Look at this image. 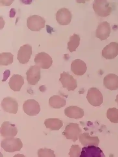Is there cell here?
Masks as SVG:
<instances>
[{"instance_id": "cell-29", "label": "cell", "mask_w": 118, "mask_h": 157, "mask_svg": "<svg viewBox=\"0 0 118 157\" xmlns=\"http://www.w3.org/2000/svg\"><path fill=\"white\" fill-rule=\"evenodd\" d=\"M15 10L14 9H11V10L10 11V17H14V16L15 13Z\"/></svg>"}, {"instance_id": "cell-11", "label": "cell", "mask_w": 118, "mask_h": 157, "mask_svg": "<svg viewBox=\"0 0 118 157\" xmlns=\"http://www.w3.org/2000/svg\"><path fill=\"white\" fill-rule=\"evenodd\" d=\"M1 105L3 110L7 113L14 114H16L18 113V102L12 98H5L2 101Z\"/></svg>"}, {"instance_id": "cell-14", "label": "cell", "mask_w": 118, "mask_h": 157, "mask_svg": "<svg viewBox=\"0 0 118 157\" xmlns=\"http://www.w3.org/2000/svg\"><path fill=\"white\" fill-rule=\"evenodd\" d=\"M118 55V43L112 42L107 45L102 51V57L106 59H115Z\"/></svg>"}, {"instance_id": "cell-3", "label": "cell", "mask_w": 118, "mask_h": 157, "mask_svg": "<svg viewBox=\"0 0 118 157\" xmlns=\"http://www.w3.org/2000/svg\"><path fill=\"white\" fill-rule=\"evenodd\" d=\"M82 132V131L79 124L70 123L66 127L62 133L67 139L72 140L75 142L79 138Z\"/></svg>"}, {"instance_id": "cell-22", "label": "cell", "mask_w": 118, "mask_h": 157, "mask_svg": "<svg viewBox=\"0 0 118 157\" xmlns=\"http://www.w3.org/2000/svg\"><path fill=\"white\" fill-rule=\"evenodd\" d=\"M44 124L47 128L52 131H58L63 127L62 121L57 118H49L45 120Z\"/></svg>"}, {"instance_id": "cell-18", "label": "cell", "mask_w": 118, "mask_h": 157, "mask_svg": "<svg viewBox=\"0 0 118 157\" xmlns=\"http://www.w3.org/2000/svg\"><path fill=\"white\" fill-rule=\"evenodd\" d=\"M71 71L75 75L82 76L85 74L87 70L86 63L80 59L73 61L71 64Z\"/></svg>"}, {"instance_id": "cell-30", "label": "cell", "mask_w": 118, "mask_h": 157, "mask_svg": "<svg viewBox=\"0 0 118 157\" xmlns=\"http://www.w3.org/2000/svg\"><path fill=\"white\" fill-rule=\"evenodd\" d=\"M13 157H26L24 155L22 154H17L15 155Z\"/></svg>"}, {"instance_id": "cell-25", "label": "cell", "mask_w": 118, "mask_h": 157, "mask_svg": "<svg viewBox=\"0 0 118 157\" xmlns=\"http://www.w3.org/2000/svg\"><path fill=\"white\" fill-rule=\"evenodd\" d=\"M14 56L10 52H4L0 54V64L8 66L13 63Z\"/></svg>"}, {"instance_id": "cell-1", "label": "cell", "mask_w": 118, "mask_h": 157, "mask_svg": "<svg viewBox=\"0 0 118 157\" xmlns=\"http://www.w3.org/2000/svg\"><path fill=\"white\" fill-rule=\"evenodd\" d=\"M93 8L95 13L102 17L110 15L113 10L110 4L106 0H95Z\"/></svg>"}, {"instance_id": "cell-21", "label": "cell", "mask_w": 118, "mask_h": 157, "mask_svg": "<svg viewBox=\"0 0 118 157\" xmlns=\"http://www.w3.org/2000/svg\"><path fill=\"white\" fill-rule=\"evenodd\" d=\"M24 83V78L21 75H14L8 83L10 89L14 91H19Z\"/></svg>"}, {"instance_id": "cell-10", "label": "cell", "mask_w": 118, "mask_h": 157, "mask_svg": "<svg viewBox=\"0 0 118 157\" xmlns=\"http://www.w3.org/2000/svg\"><path fill=\"white\" fill-rule=\"evenodd\" d=\"M32 47L29 44H26L21 47L18 50V59L22 64L29 62L32 55Z\"/></svg>"}, {"instance_id": "cell-5", "label": "cell", "mask_w": 118, "mask_h": 157, "mask_svg": "<svg viewBox=\"0 0 118 157\" xmlns=\"http://www.w3.org/2000/svg\"><path fill=\"white\" fill-rule=\"evenodd\" d=\"M86 98L89 103L94 106H100L103 102L102 93L95 87H92L88 90Z\"/></svg>"}, {"instance_id": "cell-4", "label": "cell", "mask_w": 118, "mask_h": 157, "mask_svg": "<svg viewBox=\"0 0 118 157\" xmlns=\"http://www.w3.org/2000/svg\"><path fill=\"white\" fill-rule=\"evenodd\" d=\"M46 21L41 16L31 15L27 19V26L32 31L38 32L45 27Z\"/></svg>"}, {"instance_id": "cell-6", "label": "cell", "mask_w": 118, "mask_h": 157, "mask_svg": "<svg viewBox=\"0 0 118 157\" xmlns=\"http://www.w3.org/2000/svg\"><path fill=\"white\" fill-rule=\"evenodd\" d=\"M34 61L36 65L44 69H49L53 63L52 58L49 54L44 52L36 54Z\"/></svg>"}, {"instance_id": "cell-23", "label": "cell", "mask_w": 118, "mask_h": 157, "mask_svg": "<svg viewBox=\"0 0 118 157\" xmlns=\"http://www.w3.org/2000/svg\"><path fill=\"white\" fill-rule=\"evenodd\" d=\"M49 104L53 108L59 109L65 105L66 101L64 98L60 96H53L49 98Z\"/></svg>"}, {"instance_id": "cell-2", "label": "cell", "mask_w": 118, "mask_h": 157, "mask_svg": "<svg viewBox=\"0 0 118 157\" xmlns=\"http://www.w3.org/2000/svg\"><path fill=\"white\" fill-rule=\"evenodd\" d=\"M1 146L6 152L13 153L20 151L23 146V144L20 139L10 137L3 140Z\"/></svg>"}, {"instance_id": "cell-9", "label": "cell", "mask_w": 118, "mask_h": 157, "mask_svg": "<svg viewBox=\"0 0 118 157\" xmlns=\"http://www.w3.org/2000/svg\"><path fill=\"white\" fill-rule=\"evenodd\" d=\"M26 75L28 83L31 85H36L41 78L40 67L36 65L31 66L26 72Z\"/></svg>"}, {"instance_id": "cell-17", "label": "cell", "mask_w": 118, "mask_h": 157, "mask_svg": "<svg viewBox=\"0 0 118 157\" xmlns=\"http://www.w3.org/2000/svg\"><path fill=\"white\" fill-rule=\"evenodd\" d=\"M80 142L84 147L89 146H98L100 141L98 136H91L88 132L82 133L79 137Z\"/></svg>"}, {"instance_id": "cell-7", "label": "cell", "mask_w": 118, "mask_h": 157, "mask_svg": "<svg viewBox=\"0 0 118 157\" xmlns=\"http://www.w3.org/2000/svg\"><path fill=\"white\" fill-rule=\"evenodd\" d=\"M59 81L61 83L63 87L66 88L69 91H74L77 87V80L68 72L64 71L61 74Z\"/></svg>"}, {"instance_id": "cell-8", "label": "cell", "mask_w": 118, "mask_h": 157, "mask_svg": "<svg viewBox=\"0 0 118 157\" xmlns=\"http://www.w3.org/2000/svg\"><path fill=\"white\" fill-rule=\"evenodd\" d=\"M23 109L26 114L30 116H35L41 111V107L38 103L34 99L27 100L24 103Z\"/></svg>"}, {"instance_id": "cell-15", "label": "cell", "mask_w": 118, "mask_h": 157, "mask_svg": "<svg viewBox=\"0 0 118 157\" xmlns=\"http://www.w3.org/2000/svg\"><path fill=\"white\" fill-rule=\"evenodd\" d=\"M18 132L15 125L9 121H5L1 128V134L2 136L5 138L14 137Z\"/></svg>"}, {"instance_id": "cell-31", "label": "cell", "mask_w": 118, "mask_h": 157, "mask_svg": "<svg viewBox=\"0 0 118 157\" xmlns=\"http://www.w3.org/2000/svg\"><path fill=\"white\" fill-rule=\"evenodd\" d=\"M115 102H117L118 104V94L116 96V99L115 100Z\"/></svg>"}, {"instance_id": "cell-20", "label": "cell", "mask_w": 118, "mask_h": 157, "mask_svg": "<svg viewBox=\"0 0 118 157\" xmlns=\"http://www.w3.org/2000/svg\"><path fill=\"white\" fill-rule=\"evenodd\" d=\"M104 85L111 91L117 90L118 89V76L113 74L106 75L104 78Z\"/></svg>"}, {"instance_id": "cell-16", "label": "cell", "mask_w": 118, "mask_h": 157, "mask_svg": "<svg viewBox=\"0 0 118 157\" xmlns=\"http://www.w3.org/2000/svg\"><path fill=\"white\" fill-rule=\"evenodd\" d=\"M111 32L110 24L107 21H103L98 26L96 32V36L101 41L106 40L110 36Z\"/></svg>"}, {"instance_id": "cell-19", "label": "cell", "mask_w": 118, "mask_h": 157, "mask_svg": "<svg viewBox=\"0 0 118 157\" xmlns=\"http://www.w3.org/2000/svg\"><path fill=\"white\" fill-rule=\"evenodd\" d=\"M65 115L71 119H78L82 118L84 113L83 109L76 106H70L64 110Z\"/></svg>"}, {"instance_id": "cell-12", "label": "cell", "mask_w": 118, "mask_h": 157, "mask_svg": "<svg viewBox=\"0 0 118 157\" xmlns=\"http://www.w3.org/2000/svg\"><path fill=\"white\" fill-rule=\"evenodd\" d=\"M72 18V14L70 10L66 8L59 9L56 14V20L61 25H66L70 24Z\"/></svg>"}, {"instance_id": "cell-13", "label": "cell", "mask_w": 118, "mask_h": 157, "mask_svg": "<svg viewBox=\"0 0 118 157\" xmlns=\"http://www.w3.org/2000/svg\"><path fill=\"white\" fill-rule=\"evenodd\" d=\"M80 157H105V156L99 147L92 145L83 147Z\"/></svg>"}, {"instance_id": "cell-28", "label": "cell", "mask_w": 118, "mask_h": 157, "mask_svg": "<svg viewBox=\"0 0 118 157\" xmlns=\"http://www.w3.org/2000/svg\"><path fill=\"white\" fill-rule=\"evenodd\" d=\"M81 153V148L78 145H73L70 149L69 154L70 157H80Z\"/></svg>"}, {"instance_id": "cell-27", "label": "cell", "mask_w": 118, "mask_h": 157, "mask_svg": "<svg viewBox=\"0 0 118 157\" xmlns=\"http://www.w3.org/2000/svg\"><path fill=\"white\" fill-rule=\"evenodd\" d=\"M54 151L50 149L41 148L38 150V157H56Z\"/></svg>"}, {"instance_id": "cell-26", "label": "cell", "mask_w": 118, "mask_h": 157, "mask_svg": "<svg viewBox=\"0 0 118 157\" xmlns=\"http://www.w3.org/2000/svg\"><path fill=\"white\" fill-rule=\"evenodd\" d=\"M106 116L111 122L118 123V109L116 108H109L107 111Z\"/></svg>"}, {"instance_id": "cell-24", "label": "cell", "mask_w": 118, "mask_h": 157, "mask_svg": "<svg viewBox=\"0 0 118 157\" xmlns=\"http://www.w3.org/2000/svg\"><path fill=\"white\" fill-rule=\"evenodd\" d=\"M80 40V36L75 33L70 37L69 41L67 43V49L69 50L70 52L76 51V49L79 46Z\"/></svg>"}]
</instances>
